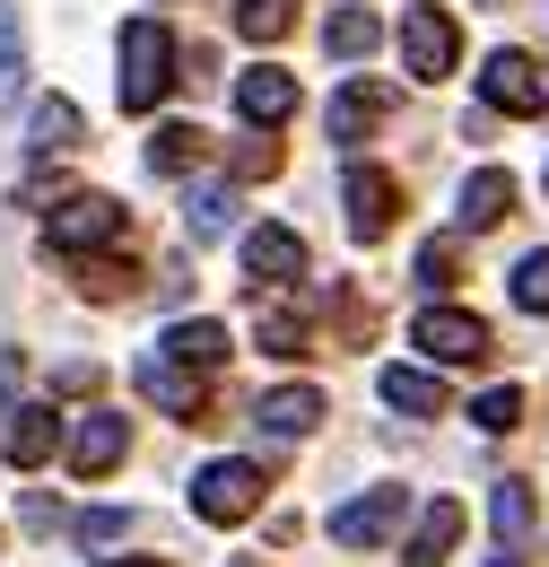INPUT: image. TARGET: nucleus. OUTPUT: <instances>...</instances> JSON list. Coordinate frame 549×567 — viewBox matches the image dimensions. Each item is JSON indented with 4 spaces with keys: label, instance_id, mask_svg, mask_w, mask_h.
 Masks as SVG:
<instances>
[{
    "label": "nucleus",
    "instance_id": "obj_15",
    "mask_svg": "<svg viewBox=\"0 0 549 567\" xmlns=\"http://www.w3.org/2000/svg\"><path fill=\"white\" fill-rule=\"evenodd\" d=\"M79 141H87V114H79L70 96H35V114H27V148H35V157H70Z\"/></svg>",
    "mask_w": 549,
    "mask_h": 567
},
{
    "label": "nucleus",
    "instance_id": "obj_26",
    "mask_svg": "<svg viewBox=\"0 0 549 567\" xmlns=\"http://www.w3.org/2000/svg\"><path fill=\"white\" fill-rule=\"evenodd\" d=\"M288 18H297V0H236V35H245V44L288 35Z\"/></svg>",
    "mask_w": 549,
    "mask_h": 567
},
{
    "label": "nucleus",
    "instance_id": "obj_17",
    "mask_svg": "<svg viewBox=\"0 0 549 567\" xmlns=\"http://www.w3.org/2000/svg\"><path fill=\"white\" fill-rule=\"evenodd\" d=\"M454 218H463V227H497V218H515V175H506V166H480V175L454 193Z\"/></svg>",
    "mask_w": 549,
    "mask_h": 567
},
{
    "label": "nucleus",
    "instance_id": "obj_13",
    "mask_svg": "<svg viewBox=\"0 0 549 567\" xmlns=\"http://www.w3.org/2000/svg\"><path fill=\"white\" fill-rule=\"evenodd\" d=\"M253 427H262L271 445H297V436H314V427H323V393H314V384H271V393H262V411H253Z\"/></svg>",
    "mask_w": 549,
    "mask_h": 567
},
{
    "label": "nucleus",
    "instance_id": "obj_21",
    "mask_svg": "<svg viewBox=\"0 0 549 567\" xmlns=\"http://www.w3.org/2000/svg\"><path fill=\"white\" fill-rule=\"evenodd\" d=\"M488 533H497V550H524V533H532V489L524 481L488 489Z\"/></svg>",
    "mask_w": 549,
    "mask_h": 567
},
{
    "label": "nucleus",
    "instance_id": "obj_24",
    "mask_svg": "<svg viewBox=\"0 0 549 567\" xmlns=\"http://www.w3.org/2000/svg\"><path fill=\"white\" fill-rule=\"evenodd\" d=\"M18 87H27V27L0 0V114H18Z\"/></svg>",
    "mask_w": 549,
    "mask_h": 567
},
{
    "label": "nucleus",
    "instance_id": "obj_10",
    "mask_svg": "<svg viewBox=\"0 0 549 567\" xmlns=\"http://www.w3.org/2000/svg\"><path fill=\"white\" fill-rule=\"evenodd\" d=\"M114 236H123V202H105V193H70L53 210V254H87V245H114Z\"/></svg>",
    "mask_w": 549,
    "mask_h": 567
},
{
    "label": "nucleus",
    "instance_id": "obj_19",
    "mask_svg": "<svg viewBox=\"0 0 549 567\" xmlns=\"http://www.w3.org/2000/svg\"><path fill=\"white\" fill-rule=\"evenodd\" d=\"M184 227H193V245H218V236L236 227V184L201 175V184H193V202H184Z\"/></svg>",
    "mask_w": 549,
    "mask_h": 567
},
{
    "label": "nucleus",
    "instance_id": "obj_29",
    "mask_svg": "<svg viewBox=\"0 0 549 567\" xmlns=\"http://www.w3.org/2000/svg\"><path fill=\"white\" fill-rule=\"evenodd\" d=\"M418 280L454 288V280H463V245H454V236H427V245H418Z\"/></svg>",
    "mask_w": 549,
    "mask_h": 567
},
{
    "label": "nucleus",
    "instance_id": "obj_1",
    "mask_svg": "<svg viewBox=\"0 0 549 567\" xmlns=\"http://www.w3.org/2000/svg\"><path fill=\"white\" fill-rule=\"evenodd\" d=\"M175 87V35L157 18H132L123 27V114H157Z\"/></svg>",
    "mask_w": 549,
    "mask_h": 567
},
{
    "label": "nucleus",
    "instance_id": "obj_6",
    "mask_svg": "<svg viewBox=\"0 0 549 567\" xmlns=\"http://www.w3.org/2000/svg\"><path fill=\"white\" fill-rule=\"evenodd\" d=\"M62 454H70V472H79V481H105V472L132 454V420H123V411H87V420H70Z\"/></svg>",
    "mask_w": 549,
    "mask_h": 567
},
{
    "label": "nucleus",
    "instance_id": "obj_30",
    "mask_svg": "<svg viewBox=\"0 0 549 567\" xmlns=\"http://www.w3.org/2000/svg\"><path fill=\"white\" fill-rule=\"evenodd\" d=\"M132 280H139V262H123V254H105V262H79V288H87V297H123Z\"/></svg>",
    "mask_w": 549,
    "mask_h": 567
},
{
    "label": "nucleus",
    "instance_id": "obj_16",
    "mask_svg": "<svg viewBox=\"0 0 549 567\" xmlns=\"http://www.w3.org/2000/svg\"><path fill=\"white\" fill-rule=\"evenodd\" d=\"M375 393H384L393 411L436 420V411H445V367H384V375H375Z\"/></svg>",
    "mask_w": 549,
    "mask_h": 567
},
{
    "label": "nucleus",
    "instance_id": "obj_34",
    "mask_svg": "<svg viewBox=\"0 0 549 567\" xmlns=\"http://www.w3.org/2000/svg\"><path fill=\"white\" fill-rule=\"evenodd\" d=\"M271 166H279V141H262V132L236 148V175H271Z\"/></svg>",
    "mask_w": 549,
    "mask_h": 567
},
{
    "label": "nucleus",
    "instance_id": "obj_35",
    "mask_svg": "<svg viewBox=\"0 0 549 567\" xmlns=\"http://www.w3.org/2000/svg\"><path fill=\"white\" fill-rule=\"evenodd\" d=\"M114 567H166V559H114Z\"/></svg>",
    "mask_w": 549,
    "mask_h": 567
},
{
    "label": "nucleus",
    "instance_id": "obj_12",
    "mask_svg": "<svg viewBox=\"0 0 549 567\" xmlns=\"http://www.w3.org/2000/svg\"><path fill=\"white\" fill-rule=\"evenodd\" d=\"M236 114L253 123V132H271L297 114V71H279V62H253V71L236 79Z\"/></svg>",
    "mask_w": 549,
    "mask_h": 567
},
{
    "label": "nucleus",
    "instance_id": "obj_28",
    "mask_svg": "<svg viewBox=\"0 0 549 567\" xmlns=\"http://www.w3.org/2000/svg\"><path fill=\"white\" fill-rule=\"evenodd\" d=\"M472 427H488V436H506V427H524V393H515V384H488L480 402H472Z\"/></svg>",
    "mask_w": 549,
    "mask_h": 567
},
{
    "label": "nucleus",
    "instance_id": "obj_22",
    "mask_svg": "<svg viewBox=\"0 0 549 567\" xmlns=\"http://www.w3.org/2000/svg\"><path fill=\"white\" fill-rule=\"evenodd\" d=\"M157 350L166 358H184V367H227V323H175V332H166V341H157Z\"/></svg>",
    "mask_w": 549,
    "mask_h": 567
},
{
    "label": "nucleus",
    "instance_id": "obj_9",
    "mask_svg": "<svg viewBox=\"0 0 549 567\" xmlns=\"http://www.w3.org/2000/svg\"><path fill=\"white\" fill-rule=\"evenodd\" d=\"M139 393H148L157 411H175V420H201V411H209L201 367H184V358H166V350H148V358H139Z\"/></svg>",
    "mask_w": 549,
    "mask_h": 567
},
{
    "label": "nucleus",
    "instance_id": "obj_37",
    "mask_svg": "<svg viewBox=\"0 0 549 567\" xmlns=\"http://www.w3.org/2000/svg\"><path fill=\"white\" fill-rule=\"evenodd\" d=\"M236 567H245V559H236Z\"/></svg>",
    "mask_w": 549,
    "mask_h": 567
},
{
    "label": "nucleus",
    "instance_id": "obj_25",
    "mask_svg": "<svg viewBox=\"0 0 549 567\" xmlns=\"http://www.w3.org/2000/svg\"><path fill=\"white\" fill-rule=\"evenodd\" d=\"M323 44H332V62H366L375 53V9H332Z\"/></svg>",
    "mask_w": 549,
    "mask_h": 567
},
{
    "label": "nucleus",
    "instance_id": "obj_33",
    "mask_svg": "<svg viewBox=\"0 0 549 567\" xmlns=\"http://www.w3.org/2000/svg\"><path fill=\"white\" fill-rule=\"evenodd\" d=\"M53 384H62V393H96V384H105V367H96V358H62V375H53Z\"/></svg>",
    "mask_w": 549,
    "mask_h": 567
},
{
    "label": "nucleus",
    "instance_id": "obj_32",
    "mask_svg": "<svg viewBox=\"0 0 549 567\" xmlns=\"http://www.w3.org/2000/svg\"><path fill=\"white\" fill-rule=\"evenodd\" d=\"M515 306H524V315H549V254H524V271H515Z\"/></svg>",
    "mask_w": 549,
    "mask_h": 567
},
{
    "label": "nucleus",
    "instance_id": "obj_14",
    "mask_svg": "<svg viewBox=\"0 0 549 567\" xmlns=\"http://www.w3.org/2000/svg\"><path fill=\"white\" fill-rule=\"evenodd\" d=\"M454 542H463V506H454V497H427L418 524H411V542H402V567H445Z\"/></svg>",
    "mask_w": 549,
    "mask_h": 567
},
{
    "label": "nucleus",
    "instance_id": "obj_5",
    "mask_svg": "<svg viewBox=\"0 0 549 567\" xmlns=\"http://www.w3.org/2000/svg\"><path fill=\"white\" fill-rule=\"evenodd\" d=\"M341 202H349V236L375 245V236H393V218H402V184H393L384 166H349V175H341Z\"/></svg>",
    "mask_w": 549,
    "mask_h": 567
},
{
    "label": "nucleus",
    "instance_id": "obj_18",
    "mask_svg": "<svg viewBox=\"0 0 549 567\" xmlns=\"http://www.w3.org/2000/svg\"><path fill=\"white\" fill-rule=\"evenodd\" d=\"M245 271H253V280H297V271H305V236H297V227H253V236H245Z\"/></svg>",
    "mask_w": 549,
    "mask_h": 567
},
{
    "label": "nucleus",
    "instance_id": "obj_4",
    "mask_svg": "<svg viewBox=\"0 0 549 567\" xmlns=\"http://www.w3.org/2000/svg\"><path fill=\"white\" fill-rule=\"evenodd\" d=\"M480 105L497 114H549V79L532 53H488L480 62Z\"/></svg>",
    "mask_w": 549,
    "mask_h": 567
},
{
    "label": "nucleus",
    "instance_id": "obj_36",
    "mask_svg": "<svg viewBox=\"0 0 549 567\" xmlns=\"http://www.w3.org/2000/svg\"><path fill=\"white\" fill-rule=\"evenodd\" d=\"M488 567H515V550H497V559H488Z\"/></svg>",
    "mask_w": 549,
    "mask_h": 567
},
{
    "label": "nucleus",
    "instance_id": "obj_8",
    "mask_svg": "<svg viewBox=\"0 0 549 567\" xmlns=\"http://www.w3.org/2000/svg\"><path fill=\"white\" fill-rule=\"evenodd\" d=\"M0 454H9L18 472L53 463V454H62V411H53V402H9V420H0Z\"/></svg>",
    "mask_w": 549,
    "mask_h": 567
},
{
    "label": "nucleus",
    "instance_id": "obj_2",
    "mask_svg": "<svg viewBox=\"0 0 549 567\" xmlns=\"http://www.w3.org/2000/svg\"><path fill=\"white\" fill-rule=\"evenodd\" d=\"M262 489H271L262 463L218 454V463H201V481H193V515H201V524H253V515H262Z\"/></svg>",
    "mask_w": 549,
    "mask_h": 567
},
{
    "label": "nucleus",
    "instance_id": "obj_7",
    "mask_svg": "<svg viewBox=\"0 0 549 567\" xmlns=\"http://www.w3.org/2000/svg\"><path fill=\"white\" fill-rule=\"evenodd\" d=\"M418 350H427V367H480L488 323L463 315V306H427V315H418Z\"/></svg>",
    "mask_w": 549,
    "mask_h": 567
},
{
    "label": "nucleus",
    "instance_id": "obj_27",
    "mask_svg": "<svg viewBox=\"0 0 549 567\" xmlns=\"http://www.w3.org/2000/svg\"><path fill=\"white\" fill-rule=\"evenodd\" d=\"M253 341H262L271 358H297V350H305V323H297V315H288V306L271 297V306L253 315Z\"/></svg>",
    "mask_w": 549,
    "mask_h": 567
},
{
    "label": "nucleus",
    "instance_id": "obj_20",
    "mask_svg": "<svg viewBox=\"0 0 549 567\" xmlns=\"http://www.w3.org/2000/svg\"><path fill=\"white\" fill-rule=\"evenodd\" d=\"M384 105H393V96H384V87H366V79H349L341 96H332V141H366V132H375V123H384Z\"/></svg>",
    "mask_w": 549,
    "mask_h": 567
},
{
    "label": "nucleus",
    "instance_id": "obj_23",
    "mask_svg": "<svg viewBox=\"0 0 549 567\" xmlns=\"http://www.w3.org/2000/svg\"><path fill=\"white\" fill-rule=\"evenodd\" d=\"M209 132H193V123H157V141H148V175H184V166H201Z\"/></svg>",
    "mask_w": 549,
    "mask_h": 567
},
{
    "label": "nucleus",
    "instance_id": "obj_11",
    "mask_svg": "<svg viewBox=\"0 0 549 567\" xmlns=\"http://www.w3.org/2000/svg\"><path fill=\"white\" fill-rule=\"evenodd\" d=\"M402 515H411V497H402V489H366V497H349L341 515H332V542H341V550H375Z\"/></svg>",
    "mask_w": 549,
    "mask_h": 567
},
{
    "label": "nucleus",
    "instance_id": "obj_31",
    "mask_svg": "<svg viewBox=\"0 0 549 567\" xmlns=\"http://www.w3.org/2000/svg\"><path fill=\"white\" fill-rule=\"evenodd\" d=\"M123 533H132V506H87V515H79V542H87V550H105V542H123Z\"/></svg>",
    "mask_w": 549,
    "mask_h": 567
},
{
    "label": "nucleus",
    "instance_id": "obj_3",
    "mask_svg": "<svg viewBox=\"0 0 549 567\" xmlns=\"http://www.w3.org/2000/svg\"><path fill=\"white\" fill-rule=\"evenodd\" d=\"M402 62H411L418 87L454 79V62H463V35H454V18H445V9H411V18H402Z\"/></svg>",
    "mask_w": 549,
    "mask_h": 567
}]
</instances>
